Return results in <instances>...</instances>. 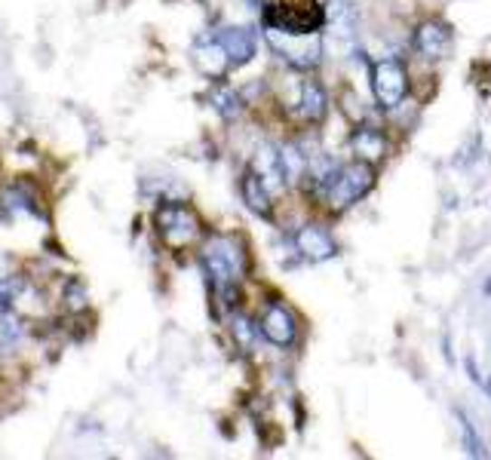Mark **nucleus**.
Listing matches in <instances>:
<instances>
[{
	"instance_id": "nucleus-1",
	"label": "nucleus",
	"mask_w": 491,
	"mask_h": 460,
	"mask_svg": "<svg viewBox=\"0 0 491 460\" xmlns=\"http://www.w3.org/2000/svg\"><path fill=\"white\" fill-rule=\"evenodd\" d=\"M203 267L209 273L212 289H218L225 304H231L227 298H236V283L249 271V255H246V245L240 236H225V234L212 236L203 245Z\"/></svg>"
},
{
	"instance_id": "nucleus-2",
	"label": "nucleus",
	"mask_w": 491,
	"mask_h": 460,
	"mask_svg": "<svg viewBox=\"0 0 491 460\" xmlns=\"http://www.w3.org/2000/svg\"><path fill=\"white\" fill-rule=\"evenodd\" d=\"M265 37H267V43H271V50L295 71H313L323 62L320 31H304V34H295V31H283V28L267 25Z\"/></svg>"
},
{
	"instance_id": "nucleus-3",
	"label": "nucleus",
	"mask_w": 491,
	"mask_h": 460,
	"mask_svg": "<svg viewBox=\"0 0 491 460\" xmlns=\"http://www.w3.org/2000/svg\"><path fill=\"white\" fill-rule=\"evenodd\" d=\"M375 185V169L369 163H351V166H338V172L332 176V181L320 190V196L329 203V209L342 212L347 206H353L356 200L369 194Z\"/></svg>"
},
{
	"instance_id": "nucleus-4",
	"label": "nucleus",
	"mask_w": 491,
	"mask_h": 460,
	"mask_svg": "<svg viewBox=\"0 0 491 460\" xmlns=\"http://www.w3.org/2000/svg\"><path fill=\"white\" fill-rule=\"evenodd\" d=\"M265 22L271 28L304 34L326 25V10L320 6V0H276V4H267Z\"/></svg>"
},
{
	"instance_id": "nucleus-5",
	"label": "nucleus",
	"mask_w": 491,
	"mask_h": 460,
	"mask_svg": "<svg viewBox=\"0 0 491 460\" xmlns=\"http://www.w3.org/2000/svg\"><path fill=\"white\" fill-rule=\"evenodd\" d=\"M154 225L160 240L176 252L188 249V245L200 240V218L181 203H163L154 216Z\"/></svg>"
},
{
	"instance_id": "nucleus-6",
	"label": "nucleus",
	"mask_w": 491,
	"mask_h": 460,
	"mask_svg": "<svg viewBox=\"0 0 491 460\" xmlns=\"http://www.w3.org/2000/svg\"><path fill=\"white\" fill-rule=\"evenodd\" d=\"M371 95L381 108H400L409 95V71L402 62L381 59L371 65Z\"/></svg>"
},
{
	"instance_id": "nucleus-7",
	"label": "nucleus",
	"mask_w": 491,
	"mask_h": 460,
	"mask_svg": "<svg viewBox=\"0 0 491 460\" xmlns=\"http://www.w3.org/2000/svg\"><path fill=\"white\" fill-rule=\"evenodd\" d=\"M292 117L301 123H323L329 114V95L316 81H298L295 83V95L289 101Z\"/></svg>"
},
{
	"instance_id": "nucleus-8",
	"label": "nucleus",
	"mask_w": 491,
	"mask_h": 460,
	"mask_svg": "<svg viewBox=\"0 0 491 460\" xmlns=\"http://www.w3.org/2000/svg\"><path fill=\"white\" fill-rule=\"evenodd\" d=\"M258 329H261V335L271 340L274 347H292V344H295V338H298L295 316H292V311H289L286 304H276V301L265 307Z\"/></svg>"
},
{
	"instance_id": "nucleus-9",
	"label": "nucleus",
	"mask_w": 491,
	"mask_h": 460,
	"mask_svg": "<svg viewBox=\"0 0 491 460\" xmlns=\"http://www.w3.org/2000/svg\"><path fill=\"white\" fill-rule=\"evenodd\" d=\"M295 249H298V258L304 261H329L338 255V243L332 240V234L326 227L320 225H307L301 227L295 234Z\"/></svg>"
},
{
	"instance_id": "nucleus-10",
	"label": "nucleus",
	"mask_w": 491,
	"mask_h": 460,
	"mask_svg": "<svg viewBox=\"0 0 491 460\" xmlns=\"http://www.w3.org/2000/svg\"><path fill=\"white\" fill-rule=\"evenodd\" d=\"M194 62H197V68H200L206 77H212V81H221V77L234 68L231 55H227V50L221 46L218 37H209V41L197 43L194 46Z\"/></svg>"
},
{
	"instance_id": "nucleus-11",
	"label": "nucleus",
	"mask_w": 491,
	"mask_h": 460,
	"mask_svg": "<svg viewBox=\"0 0 491 460\" xmlns=\"http://www.w3.org/2000/svg\"><path fill=\"white\" fill-rule=\"evenodd\" d=\"M351 150L353 157L360 163H381L384 154H387V139L381 129H375V126H356V129L351 132Z\"/></svg>"
},
{
	"instance_id": "nucleus-12",
	"label": "nucleus",
	"mask_w": 491,
	"mask_h": 460,
	"mask_svg": "<svg viewBox=\"0 0 491 460\" xmlns=\"http://www.w3.org/2000/svg\"><path fill=\"white\" fill-rule=\"evenodd\" d=\"M216 37L227 50V55H231L234 68L246 65V62H249L258 50V37H255V31H249V28H221Z\"/></svg>"
},
{
	"instance_id": "nucleus-13",
	"label": "nucleus",
	"mask_w": 491,
	"mask_h": 460,
	"mask_svg": "<svg viewBox=\"0 0 491 460\" xmlns=\"http://www.w3.org/2000/svg\"><path fill=\"white\" fill-rule=\"evenodd\" d=\"M448 41H451L448 25H442V22H437V19L421 22L415 31V50L421 53L424 59H442L448 50Z\"/></svg>"
},
{
	"instance_id": "nucleus-14",
	"label": "nucleus",
	"mask_w": 491,
	"mask_h": 460,
	"mask_svg": "<svg viewBox=\"0 0 491 460\" xmlns=\"http://www.w3.org/2000/svg\"><path fill=\"white\" fill-rule=\"evenodd\" d=\"M243 200H246V206H249V209L255 212L258 218H265V221H274V203H271V190H267L265 178H261L255 169H252L249 176L243 178Z\"/></svg>"
},
{
	"instance_id": "nucleus-15",
	"label": "nucleus",
	"mask_w": 491,
	"mask_h": 460,
	"mask_svg": "<svg viewBox=\"0 0 491 460\" xmlns=\"http://www.w3.org/2000/svg\"><path fill=\"white\" fill-rule=\"evenodd\" d=\"M31 295V285L25 283V276H6L0 280V313H13Z\"/></svg>"
},
{
	"instance_id": "nucleus-16",
	"label": "nucleus",
	"mask_w": 491,
	"mask_h": 460,
	"mask_svg": "<svg viewBox=\"0 0 491 460\" xmlns=\"http://www.w3.org/2000/svg\"><path fill=\"white\" fill-rule=\"evenodd\" d=\"M209 101L216 105V110L225 120H236V117L243 114V101H240V95H236L234 90H227V86H218L216 92L209 95Z\"/></svg>"
},
{
	"instance_id": "nucleus-17",
	"label": "nucleus",
	"mask_w": 491,
	"mask_h": 460,
	"mask_svg": "<svg viewBox=\"0 0 491 460\" xmlns=\"http://www.w3.org/2000/svg\"><path fill=\"white\" fill-rule=\"evenodd\" d=\"M280 160H283V169H286V181H292V185H298V181L307 176V160L304 154H301V148L295 145L280 148Z\"/></svg>"
},
{
	"instance_id": "nucleus-18",
	"label": "nucleus",
	"mask_w": 491,
	"mask_h": 460,
	"mask_svg": "<svg viewBox=\"0 0 491 460\" xmlns=\"http://www.w3.org/2000/svg\"><path fill=\"white\" fill-rule=\"evenodd\" d=\"M457 424H461V433H464V446H467V451H470V455H477V457H486V451H482V442H479L477 430H473V424L461 415V411H457Z\"/></svg>"
},
{
	"instance_id": "nucleus-19",
	"label": "nucleus",
	"mask_w": 491,
	"mask_h": 460,
	"mask_svg": "<svg viewBox=\"0 0 491 460\" xmlns=\"http://www.w3.org/2000/svg\"><path fill=\"white\" fill-rule=\"evenodd\" d=\"M231 329H234L236 340H240V344H243V350H252V347H255V329H252V322H249V320H243V316H236Z\"/></svg>"
},
{
	"instance_id": "nucleus-20",
	"label": "nucleus",
	"mask_w": 491,
	"mask_h": 460,
	"mask_svg": "<svg viewBox=\"0 0 491 460\" xmlns=\"http://www.w3.org/2000/svg\"><path fill=\"white\" fill-rule=\"evenodd\" d=\"M65 307H68V311H74V313L86 311V292H83L81 283H68V289H65Z\"/></svg>"
},
{
	"instance_id": "nucleus-21",
	"label": "nucleus",
	"mask_w": 491,
	"mask_h": 460,
	"mask_svg": "<svg viewBox=\"0 0 491 460\" xmlns=\"http://www.w3.org/2000/svg\"><path fill=\"white\" fill-rule=\"evenodd\" d=\"M479 384H482V387H486V390L491 393V380H486V378H482V380H479Z\"/></svg>"
}]
</instances>
